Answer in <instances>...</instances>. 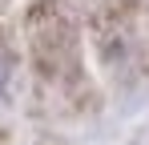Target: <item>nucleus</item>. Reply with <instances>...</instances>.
<instances>
[{"label": "nucleus", "instance_id": "1", "mask_svg": "<svg viewBox=\"0 0 149 145\" xmlns=\"http://www.w3.org/2000/svg\"><path fill=\"white\" fill-rule=\"evenodd\" d=\"M24 24H28V40H32V52L40 65H56L61 52L73 48V20L61 8V0H36Z\"/></svg>", "mask_w": 149, "mask_h": 145}, {"label": "nucleus", "instance_id": "2", "mask_svg": "<svg viewBox=\"0 0 149 145\" xmlns=\"http://www.w3.org/2000/svg\"><path fill=\"white\" fill-rule=\"evenodd\" d=\"M8 81H12V52L0 48V97L8 93Z\"/></svg>", "mask_w": 149, "mask_h": 145}]
</instances>
